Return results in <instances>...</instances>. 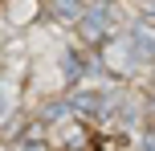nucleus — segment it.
<instances>
[{"label":"nucleus","instance_id":"obj_6","mask_svg":"<svg viewBox=\"0 0 155 151\" xmlns=\"http://www.w3.org/2000/svg\"><path fill=\"white\" fill-rule=\"evenodd\" d=\"M90 70H94L90 57H82L78 49H61V78L70 82V86H78L82 78H90Z\"/></svg>","mask_w":155,"mask_h":151},{"label":"nucleus","instance_id":"obj_7","mask_svg":"<svg viewBox=\"0 0 155 151\" xmlns=\"http://www.w3.org/2000/svg\"><path fill=\"white\" fill-rule=\"evenodd\" d=\"M74 119V106H70V98H49L45 106H41V123H70Z\"/></svg>","mask_w":155,"mask_h":151},{"label":"nucleus","instance_id":"obj_4","mask_svg":"<svg viewBox=\"0 0 155 151\" xmlns=\"http://www.w3.org/2000/svg\"><path fill=\"white\" fill-rule=\"evenodd\" d=\"M127 41H131L135 61H155V25L151 21H139L131 33H127Z\"/></svg>","mask_w":155,"mask_h":151},{"label":"nucleus","instance_id":"obj_2","mask_svg":"<svg viewBox=\"0 0 155 151\" xmlns=\"http://www.w3.org/2000/svg\"><path fill=\"white\" fill-rule=\"evenodd\" d=\"M98 61L106 65L110 74H131L135 65H139V61H135V53H131V41H127V37H110L106 45L98 49Z\"/></svg>","mask_w":155,"mask_h":151},{"label":"nucleus","instance_id":"obj_5","mask_svg":"<svg viewBox=\"0 0 155 151\" xmlns=\"http://www.w3.org/2000/svg\"><path fill=\"white\" fill-rule=\"evenodd\" d=\"M41 4L45 0H4V21L8 29H25V25H33L41 16Z\"/></svg>","mask_w":155,"mask_h":151},{"label":"nucleus","instance_id":"obj_9","mask_svg":"<svg viewBox=\"0 0 155 151\" xmlns=\"http://www.w3.org/2000/svg\"><path fill=\"white\" fill-rule=\"evenodd\" d=\"M8 110H12V94H8V86L0 82V114H8Z\"/></svg>","mask_w":155,"mask_h":151},{"label":"nucleus","instance_id":"obj_11","mask_svg":"<svg viewBox=\"0 0 155 151\" xmlns=\"http://www.w3.org/2000/svg\"><path fill=\"white\" fill-rule=\"evenodd\" d=\"M151 114H155V94H151Z\"/></svg>","mask_w":155,"mask_h":151},{"label":"nucleus","instance_id":"obj_10","mask_svg":"<svg viewBox=\"0 0 155 151\" xmlns=\"http://www.w3.org/2000/svg\"><path fill=\"white\" fill-rule=\"evenodd\" d=\"M143 12H147V21H155V0H143Z\"/></svg>","mask_w":155,"mask_h":151},{"label":"nucleus","instance_id":"obj_8","mask_svg":"<svg viewBox=\"0 0 155 151\" xmlns=\"http://www.w3.org/2000/svg\"><path fill=\"white\" fill-rule=\"evenodd\" d=\"M53 8H57V16H74V21L86 12V8H82V0H53Z\"/></svg>","mask_w":155,"mask_h":151},{"label":"nucleus","instance_id":"obj_3","mask_svg":"<svg viewBox=\"0 0 155 151\" xmlns=\"http://www.w3.org/2000/svg\"><path fill=\"white\" fill-rule=\"evenodd\" d=\"M74 106V119H86V114H102L110 102V90H98V86H78L74 94H65Z\"/></svg>","mask_w":155,"mask_h":151},{"label":"nucleus","instance_id":"obj_1","mask_svg":"<svg viewBox=\"0 0 155 151\" xmlns=\"http://www.w3.org/2000/svg\"><path fill=\"white\" fill-rule=\"evenodd\" d=\"M110 37H114V25H110V8L106 4H94V8H86V12L78 16V41H82L86 49L98 53Z\"/></svg>","mask_w":155,"mask_h":151}]
</instances>
